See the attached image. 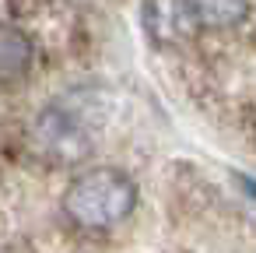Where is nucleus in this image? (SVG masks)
Segmentation results:
<instances>
[{
	"instance_id": "1",
	"label": "nucleus",
	"mask_w": 256,
	"mask_h": 253,
	"mask_svg": "<svg viewBox=\"0 0 256 253\" xmlns=\"http://www.w3.org/2000/svg\"><path fill=\"white\" fill-rule=\"evenodd\" d=\"M64 214L88 232H106L120 221H126L137 207V186L126 172L98 165L74 176L64 190Z\"/></svg>"
},
{
	"instance_id": "2",
	"label": "nucleus",
	"mask_w": 256,
	"mask_h": 253,
	"mask_svg": "<svg viewBox=\"0 0 256 253\" xmlns=\"http://www.w3.org/2000/svg\"><path fill=\"white\" fill-rule=\"evenodd\" d=\"M32 141L56 165H74V162H81L92 151V141H88L84 123L67 106H50L36 120V127H32Z\"/></svg>"
},
{
	"instance_id": "3",
	"label": "nucleus",
	"mask_w": 256,
	"mask_h": 253,
	"mask_svg": "<svg viewBox=\"0 0 256 253\" xmlns=\"http://www.w3.org/2000/svg\"><path fill=\"white\" fill-rule=\"evenodd\" d=\"M32 60H36L32 39L22 29L0 22V85L11 88V85L25 81L32 71Z\"/></svg>"
},
{
	"instance_id": "4",
	"label": "nucleus",
	"mask_w": 256,
	"mask_h": 253,
	"mask_svg": "<svg viewBox=\"0 0 256 253\" xmlns=\"http://www.w3.org/2000/svg\"><path fill=\"white\" fill-rule=\"evenodd\" d=\"M186 15L204 29H232L246 18L249 0H182Z\"/></svg>"
}]
</instances>
